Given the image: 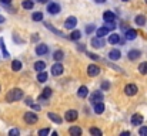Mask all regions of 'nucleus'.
Instances as JSON below:
<instances>
[{"mask_svg":"<svg viewBox=\"0 0 147 136\" xmlns=\"http://www.w3.org/2000/svg\"><path fill=\"white\" fill-rule=\"evenodd\" d=\"M22 98H23V91L20 88H13L11 91H9V94L6 96L7 102H14V101H19Z\"/></svg>","mask_w":147,"mask_h":136,"instance_id":"f257e3e1","label":"nucleus"},{"mask_svg":"<svg viewBox=\"0 0 147 136\" xmlns=\"http://www.w3.org/2000/svg\"><path fill=\"white\" fill-rule=\"evenodd\" d=\"M103 99H104V95H103V92H100V91H94L92 95H90V102L94 105V103H97V102H103Z\"/></svg>","mask_w":147,"mask_h":136,"instance_id":"f03ea898","label":"nucleus"},{"mask_svg":"<svg viewBox=\"0 0 147 136\" xmlns=\"http://www.w3.org/2000/svg\"><path fill=\"white\" fill-rule=\"evenodd\" d=\"M24 121H26L27 123L33 125V123H36V122L39 121V116H37V113H34V112H26V113H24Z\"/></svg>","mask_w":147,"mask_h":136,"instance_id":"7ed1b4c3","label":"nucleus"},{"mask_svg":"<svg viewBox=\"0 0 147 136\" xmlns=\"http://www.w3.org/2000/svg\"><path fill=\"white\" fill-rule=\"evenodd\" d=\"M76 24H77V19H76L74 16H70V17H67V20L64 21V27H66L67 30H71V29H74V27H76Z\"/></svg>","mask_w":147,"mask_h":136,"instance_id":"20e7f679","label":"nucleus"},{"mask_svg":"<svg viewBox=\"0 0 147 136\" xmlns=\"http://www.w3.org/2000/svg\"><path fill=\"white\" fill-rule=\"evenodd\" d=\"M137 87L134 85V84H127L126 87H124V94L126 95H129V96H133V95H136L137 94Z\"/></svg>","mask_w":147,"mask_h":136,"instance_id":"39448f33","label":"nucleus"},{"mask_svg":"<svg viewBox=\"0 0 147 136\" xmlns=\"http://www.w3.org/2000/svg\"><path fill=\"white\" fill-rule=\"evenodd\" d=\"M77 116H79V113H77V111H74V109H70V111H67L66 112V121L67 122H73V121H76L77 119Z\"/></svg>","mask_w":147,"mask_h":136,"instance_id":"423d86ee","label":"nucleus"},{"mask_svg":"<svg viewBox=\"0 0 147 136\" xmlns=\"http://www.w3.org/2000/svg\"><path fill=\"white\" fill-rule=\"evenodd\" d=\"M87 74H89L90 77H97L98 74H100V67L94 65V64L89 65V67H87Z\"/></svg>","mask_w":147,"mask_h":136,"instance_id":"0eeeda50","label":"nucleus"},{"mask_svg":"<svg viewBox=\"0 0 147 136\" xmlns=\"http://www.w3.org/2000/svg\"><path fill=\"white\" fill-rule=\"evenodd\" d=\"M51 74L56 75V77H57V75H61V74H63V65H61L60 62H56V64L51 67Z\"/></svg>","mask_w":147,"mask_h":136,"instance_id":"6e6552de","label":"nucleus"},{"mask_svg":"<svg viewBox=\"0 0 147 136\" xmlns=\"http://www.w3.org/2000/svg\"><path fill=\"white\" fill-rule=\"evenodd\" d=\"M142 123H143V116H142L140 113H134V115L131 116V125L140 126Z\"/></svg>","mask_w":147,"mask_h":136,"instance_id":"1a4fd4ad","label":"nucleus"},{"mask_svg":"<svg viewBox=\"0 0 147 136\" xmlns=\"http://www.w3.org/2000/svg\"><path fill=\"white\" fill-rule=\"evenodd\" d=\"M47 52H49V45L39 44L36 47V54H37V55H45V54H47Z\"/></svg>","mask_w":147,"mask_h":136,"instance_id":"9d476101","label":"nucleus"},{"mask_svg":"<svg viewBox=\"0 0 147 136\" xmlns=\"http://www.w3.org/2000/svg\"><path fill=\"white\" fill-rule=\"evenodd\" d=\"M47 11H49L50 14H57L60 11V6L57 3H49L47 4Z\"/></svg>","mask_w":147,"mask_h":136,"instance_id":"9b49d317","label":"nucleus"},{"mask_svg":"<svg viewBox=\"0 0 147 136\" xmlns=\"http://www.w3.org/2000/svg\"><path fill=\"white\" fill-rule=\"evenodd\" d=\"M120 57H121V52H120L119 50H116V48H114V50H111V51L109 52V58H110L111 61H117Z\"/></svg>","mask_w":147,"mask_h":136,"instance_id":"f8f14e48","label":"nucleus"},{"mask_svg":"<svg viewBox=\"0 0 147 136\" xmlns=\"http://www.w3.org/2000/svg\"><path fill=\"white\" fill-rule=\"evenodd\" d=\"M47 118H49L50 121H53L54 123H59V125L63 122V119H61L57 113H54V112H49V113H47Z\"/></svg>","mask_w":147,"mask_h":136,"instance_id":"ddd939ff","label":"nucleus"},{"mask_svg":"<svg viewBox=\"0 0 147 136\" xmlns=\"http://www.w3.org/2000/svg\"><path fill=\"white\" fill-rule=\"evenodd\" d=\"M103 19H104V21H114L116 20V14L113 11H104L103 13Z\"/></svg>","mask_w":147,"mask_h":136,"instance_id":"4468645a","label":"nucleus"},{"mask_svg":"<svg viewBox=\"0 0 147 136\" xmlns=\"http://www.w3.org/2000/svg\"><path fill=\"white\" fill-rule=\"evenodd\" d=\"M142 55V52L139 51V50H131V51H129V54H127V57H129V60H131V61H134V60H137L139 57Z\"/></svg>","mask_w":147,"mask_h":136,"instance_id":"2eb2a0df","label":"nucleus"},{"mask_svg":"<svg viewBox=\"0 0 147 136\" xmlns=\"http://www.w3.org/2000/svg\"><path fill=\"white\" fill-rule=\"evenodd\" d=\"M134 23H136L137 26L143 27V26L146 24V17H144L143 14H139V16H136V19H134Z\"/></svg>","mask_w":147,"mask_h":136,"instance_id":"dca6fc26","label":"nucleus"},{"mask_svg":"<svg viewBox=\"0 0 147 136\" xmlns=\"http://www.w3.org/2000/svg\"><path fill=\"white\" fill-rule=\"evenodd\" d=\"M92 44L96 48H101L104 45V41L101 40V37H94V38H92Z\"/></svg>","mask_w":147,"mask_h":136,"instance_id":"f3484780","label":"nucleus"},{"mask_svg":"<svg viewBox=\"0 0 147 136\" xmlns=\"http://www.w3.org/2000/svg\"><path fill=\"white\" fill-rule=\"evenodd\" d=\"M50 96H51V90H50V88H45V90H43V94L40 95L39 99H40V101H47Z\"/></svg>","mask_w":147,"mask_h":136,"instance_id":"a211bd4d","label":"nucleus"},{"mask_svg":"<svg viewBox=\"0 0 147 136\" xmlns=\"http://www.w3.org/2000/svg\"><path fill=\"white\" fill-rule=\"evenodd\" d=\"M136 37H137V31H136V30L129 29V30L126 31V38H127V40H134Z\"/></svg>","mask_w":147,"mask_h":136,"instance_id":"6ab92c4d","label":"nucleus"},{"mask_svg":"<svg viewBox=\"0 0 147 136\" xmlns=\"http://www.w3.org/2000/svg\"><path fill=\"white\" fill-rule=\"evenodd\" d=\"M45 68H46V64H45L43 61H36V62H34V70H36L37 72L45 71Z\"/></svg>","mask_w":147,"mask_h":136,"instance_id":"aec40b11","label":"nucleus"},{"mask_svg":"<svg viewBox=\"0 0 147 136\" xmlns=\"http://www.w3.org/2000/svg\"><path fill=\"white\" fill-rule=\"evenodd\" d=\"M33 6H34L33 0H23V1H22V7L26 9V10H32Z\"/></svg>","mask_w":147,"mask_h":136,"instance_id":"412c9836","label":"nucleus"},{"mask_svg":"<svg viewBox=\"0 0 147 136\" xmlns=\"http://www.w3.org/2000/svg\"><path fill=\"white\" fill-rule=\"evenodd\" d=\"M77 95H79V98H86V96L89 95V90H87V87H80L79 91H77Z\"/></svg>","mask_w":147,"mask_h":136,"instance_id":"4be33fe9","label":"nucleus"},{"mask_svg":"<svg viewBox=\"0 0 147 136\" xmlns=\"http://www.w3.org/2000/svg\"><path fill=\"white\" fill-rule=\"evenodd\" d=\"M109 31H110V30H109V29L104 26V27H101V29H97L96 34H97V37H101V38H103L106 34H109Z\"/></svg>","mask_w":147,"mask_h":136,"instance_id":"5701e85b","label":"nucleus"},{"mask_svg":"<svg viewBox=\"0 0 147 136\" xmlns=\"http://www.w3.org/2000/svg\"><path fill=\"white\" fill-rule=\"evenodd\" d=\"M69 133H70V135H74V136H80L82 135V129H80L79 126H71V128L69 129Z\"/></svg>","mask_w":147,"mask_h":136,"instance_id":"b1692460","label":"nucleus"},{"mask_svg":"<svg viewBox=\"0 0 147 136\" xmlns=\"http://www.w3.org/2000/svg\"><path fill=\"white\" fill-rule=\"evenodd\" d=\"M93 106H94V112L96 113H103V111H104V103L103 102H97Z\"/></svg>","mask_w":147,"mask_h":136,"instance_id":"393cba45","label":"nucleus"},{"mask_svg":"<svg viewBox=\"0 0 147 136\" xmlns=\"http://www.w3.org/2000/svg\"><path fill=\"white\" fill-rule=\"evenodd\" d=\"M0 50H1V52H3L4 58H9V51L6 50V44H4L3 38H0Z\"/></svg>","mask_w":147,"mask_h":136,"instance_id":"a878e982","label":"nucleus"},{"mask_svg":"<svg viewBox=\"0 0 147 136\" xmlns=\"http://www.w3.org/2000/svg\"><path fill=\"white\" fill-rule=\"evenodd\" d=\"M120 41V36L119 34H111L110 37H109V43L110 44H117Z\"/></svg>","mask_w":147,"mask_h":136,"instance_id":"bb28decb","label":"nucleus"},{"mask_svg":"<svg viewBox=\"0 0 147 136\" xmlns=\"http://www.w3.org/2000/svg\"><path fill=\"white\" fill-rule=\"evenodd\" d=\"M11 70H13V71H20V70H22V62H20L19 60H14V61L11 62Z\"/></svg>","mask_w":147,"mask_h":136,"instance_id":"cd10ccee","label":"nucleus"},{"mask_svg":"<svg viewBox=\"0 0 147 136\" xmlns=\"http://www.w3.org/2000/svg\"><path fill=\"white\" fill-rule=\"evenodd\" d=\"M32 19H33L34 21H42V20H43V13L36 11V13H33V14H32Z\"/></svg>","mask_w":147,"mask_h":136,"instance_id":"c85d7f7f","label":"nucleus"},{"mask_svg":"<svg viewBox=\"0 0 147 136\" xmlns=\"http://www.w3.org/2000/svg\"><path fill=\"white\" fill-rule=\"evenodd\" d=\"M45 26H46V29H49V30H51V31H53V33H54L56 36H63V34H61V31H59L57 29H54V27H53L51 24H49V23H45Z\"/></svg>","mask_w":147,"mask_h":136,"instance_id":"c756f323","label":"nucleus"},{"mask_svg":"<svg viewBox=\"0 0 147 136\" xmlns=\"http://www.w3.org/2000/svg\"><path fill=\"white\" fill-rule=\"evenodd\" d=\"M37 80H39V82H46V81H47V74H46L45 71L39 72V75H37Z\"/></svg>","mask_w":147,"mask_h":136,"instance_id":"7c9ffc66","label":"nucleus"},{"mask_svg":"<svg viewBox=\"0 0 147 136\" xmlns=\"http://www.w3.org/2000/svg\"><path fill=\"white\" fill-rule=\"evenodd\" d=\"M139 71H140V74L147 75V61L146 62H142V64L139 65Z\"/></svg>","mask_w":147,"mask_h":136,"instance_id":"2f4dec72","label":"nucleus"},{"mask_svg":"<svg viewBox=\"0 0 147 136\" xmlns=\"http://www.w3.org/2000/svg\"><path fill=\"white\" fill-rule=\"evenodd\" d=\"M82 37V33L79 31V30H74V31H71V34H70V38L71 40H79Z\"/></svg>","mask_w":147,"mask_h":136,"instance_id":"473e14b6","label":"nucleus"},{"mask_svg":"<svg viewBox=\"0 0 147 136\" xmlns=\"http://www.w3.org/2000/svg\"><path fill=\"white\" fill-rule=\"evenodd\" d=\"M63 55H64V54H63V51H61V50H57V51L54 52V55H53V58H54L56 61H60V60L63 58Z\"/></svg>","mask_w":147,"mask_h":136,"instance_id":"72a5a7b5","label":"nucleus"},{"mask_svg":"<svg viewBox=\"0 0 147 136\" xmlns=\"http://www.w3.org/2000/svg\"><path fill=\"white\" fill-rule=\"evenodd\" d=\"M104 26H106L109 30H114V29H116V24H114V21H106V23H104Z\"/></svg>","mask_w":147,"mask_h":136,"instance_id":"f704fd0d","label":"nucleus"},{"mask_svg":"<svg viewBox=\"0 0 147 136\" xmlns=\"http://www.w3.org/2000/svg\"><path fill=\"white\" fill-rule=\"evenodd\" d=\"M90 133H92V135H97V136L103 135V133H101V131L97 129V128H90Z\"/></svg>","mask_w":147,"mask_h":136,"instance_id":"c9c22d12","label":"nucleus"},{"mask_svg":"<svg viewBox=\"0 0 147 136\" xmlns=\"http://www.w3.org/2000/svg\"><path fill=\"white\" fill-rule=\"evenodd\" d=\"M94 30H96V26H94V24H90V26L86 27V33H87V34H92Z\"/></svg>","mask_w":147,"mask_h":136,"instance_id":"e433bc0d","label":"nucleus"},{"mask_svg":"<svg viewBox=\"0 0 147 136\" xmlns=\"http://www.w3.org/2000/svg\"><path fill=\"white\" fill-rule=\"evenodd\" d=\"M139 135L147 136V126H142V128L139 129Z\"/></svg>","mask_w":147,"mask_h":136,"instance_id":"4c0bfd02","label":"nucleus"},{"mask_svg":"<svg viewBox=\"0 0 147 136\" xmlns=\"http://www.w3.org/2000/svg\"><path fill=\"white\" fill-rule=\"evenodd\" d=\"M49 133H50L49 128H46V129H40V131H39V135L40 136H46V135H49Z\"/></svg>","mask_w":147,"mask_h":136,"instance_id":"58836bf2","label":"nucleus"},{"mask_svg":"<svg viewBox=\"0 0 147 136\" xmlns=\"http://www.w3.org/2000/svg\"><path fill=\"white\" fill-rule=\"evenodd\" d=\"M109 88H110V84H109V82H107V81H103V82H101V90H109Z\"/></svg>","mask_w":147,"mask_h":136,"instance_id":"ea45409f","label":"nucleus"},{"mask_svg":"<svg viewBox=\"0 0 147 136\" xmlns=\"http://www.w3.org/2000/svg\"><path fill=\"white\" fill-rule=\"evenodd\" d=\"M19 133H20V132H19V129H10V132H9V135L10 136H17Z\"/></svg>","mask_w":147,"mask_h":136,"instance_id":"a19ab883","label":"nucleus"},{"mask_svg":"<svg viewBox=\"0 0 147 136\" xmlns=\"http://www.w3.org/2000/svg\"><path fill=\"white\" fill-rule=\"evenodd\" d=\"M87 55H89V58H92V60H98V55H96V54H92V52H87Z\"/></svg>","mask_w":147,"mask_h":136,"instance_id":"79ce46f5","label":"nucleus"},{"mask_svg":"<svg viewBox=\"0 0 147 136\" xmlns=\"http://www.w3.org/2000/svg\"><path fill=\"white\" fill-rule=\"evenodd\" d=\"M11 0H0V4H10Z\"/></svg>","mask_w":147,"mask_h":136,"instance_id":"37998d69","label":"nucleus"},{"mask_svg":"<svg viewBox=\"0 0 147 136\" xmlns=\"http://www.w3.org/2000/svg\"><path fill=\"white\" fill-rule=\"evenodd\" d=\"M4 21H6V19H4V17H3V16H0V24H3V23H4Z\"/></svg>","mask_w":147,"mask_h":136,"instance_id":"c03bdc74","label":"nucleus"},{"mask_svg":"<svg viewBox=\"0 0 147 136\" xmlns=\"http://www.w3.org/2000/svg\"><path fill=\"white\" fill-rule=\"evenodd\" d=\"M96 1H97V3H104L106 0H96Z\"/></svg>","mask_w":147,"mask_h":136,"instance_id":"a18cd8bd","label":"nucleus"},{"mask_svg":"<svg viewBox=\"0 0 147 136\" xmlns=\"http://www.w3.org/2000/svg\"><path fill=\"white\" fill-rule=\"evenodd\" d=\"M39 1H40V3H45V1H46V0H39Z\"/></svg>","mask_w":147,"mask_h":136,"instance_id":"49530a36","label":"nucleus"},{"mask_svg":"<svg viewBox=\"0 0 147 136\" xmlns=\"http://www.w3.org/2000/svg\"><path fill=\"white\" fill-rule=\"evenodd\" d=\"M123 1H129V0H123Z\"/></svg>","mask_w":147,"mask_h":136,"instance_id":"de8ad7c7","label":"nucleus"},{"mask_svg":"<svg viewBox=\"0 0 147 136\" xmlns=\"http://www.w3.org/2000/svg\"><path fill=\"white\" fill-rule=\"evenodd\" d=\"M146 3H147V0H146Z\"/></svg>","mask_w":147,"mask_h":136,"instance_id":"09e8293b","label":"nucleus"}]
</instances>
